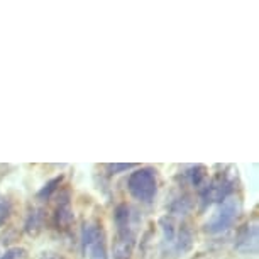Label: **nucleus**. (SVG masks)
<instances>
[{"mask_svg": "<svg viewBox=\"0 0 259 259\" xmlns=\"http://www.w3.org/2000/svg\"><path fill=\"white\" fill-rule=\"evenodd\" d=\"M175 251L178 254H187L188 251H192L193 247V234H192V229L188 227V224H182L175 236Z\"/></svg>", "mask_w": 259, "mask_h": 259, "instance_id": "nucleus-7", "label": "nucleus"}, {"mask_svg": "<svg viewBox=\"0 0 259 259\" xmlns=\"http://www.w3.org/2000/svg\"><path fill=\"white\" fill-rule=\"evenodd\" d=\"M39 259H66V257L58 252H42L41 256H39Z\"/></svg>", "mask_w": 259, "mask_h": 259, "instance_id": "nucleus-16", "label": "nucleus"}, {"mask_svg": "<svg viewBox=\"0 0 259 259\" xmlns=\"http://www.w3.org/2000/svg\"><path fill=\"white\" fill-rule=\"evenodd\" d=\"M41 229H42V210H32V212L27 215L26 232L31 234V236H36Z\"/></svg>", "mask_w": 259, "mask_h": 259, "instance_id": "nucleus-10", "label": "nucleus"}, {"mask_svg": "<svg viewBox=\"0 0 259 259\" xmlns=\"http://www.w3.org/2000/svg\"><path fill=\"white\" fill-rule=\"evenodd\" d=\"M75 221V215H73V210H71V205H70V200L63 198L56 207V212H55V226L58 229H68L71 226V222Z\"/></svg>", "mask_w": 259, "mask_h": 259, "instance_id": "nucleus-8", "label": "nucleus"}, {"mask_svg": "<svg viewBox=\"0 0 259 259\" xmlns=\"http://www.w3.org/2000/svg\"><path fill=\"white\" fill-rule=\"evenodd\" d=\"M127 190L136 200L143 203L153 202L156 193H158V180H156V171L151 168H139L134 173H131L127 180Z\"/></svg>", "mask_w": 259, "mask_h": 259, "instance_id": "nucleus-1", "label": "nucleus"}, {"mask_svg": "<svg viewBox=\"0 0 259 259\" xmlns=\"http://www.w3.org/2000/svg\"><path fill=\"white\" fill-rule=\"evenodd\" d=\"M241 213V202L236 197H227L221 202L219 208L215 210L212 217L205 224V232L208 234H221L234 226Z\"/></svg>", "mask_w": 259, "mask_h": 259, "instance_id": "nucleus-3", "label": "nucleus"}, {"mask_svg": "<svg viewBox=\"0 0 259 259\" xmlns=\"http://www.w3.org/2000/svg\"><path fill=\"white\" fill-rule=\"evenodd\" d=\"M81 249L90 259H107V237L102 222L89 221L83 224Z\"/></svg>", "mask_w": 259, "mask_h": 259, "instance_id": "nucleus-2", "label": "nucleus"}, {"mask_svg": "<svg viewBox=\"0 0 259 259\" xmlns=\"http://www.w3.org/2000/svg\"><path fill=\"white\" fill-rule=\"evenodd\" d=\"M114 221L117 226V231H124V229H131V207H127L125 203L119 205L115 208Z\"/></svg>", "mask_w": 259, "mask_h": 259, "instance_id": "nucleus-9", "label": "nucleus"}, {"mask_svg": "<svg viewBox=\"0 0 259 259\" xmlns=\"http://www.w3.org/2000/svg\"><path fill=\"white\" fill-rule=\"evenodd\" d=\"M136 168V164H131V163H114V164H109V171L112 175H117V173H122V171H127V169H133Z\"/></svg>", "mask_w": 259, "mask_h": 259, "instance_id": "nucleus-15", "label": "nucleus"}, {"mask_svg": "<svg viewBox=\"0 0 259 259\" xmlns=\"http://www.w3.org/2000/svg\"><path fill=\"white\" fill-rule=\"evenodd\" d=\"M4 175H6V173H0V180H2V177H4Z\"/></svg>", "mask_w": 259, "mask_h": 259, "instance_id": "nucleus-17", "label": "nucleus"}, {"mask_svg": "<svg viewBox=\"0 0 259 259\" xmlns=\"http://www.w3.org/2000/svg\"><path fill=\"white\" fill-rule=\"evenodd\" d=\"M257 237H259V229L257 224H246L237 231L236 236V242H234V247L236 251L241 254H256L257 252Z\"/></svg>", "mask_w": 259, "mask_h": 259, "instance_id": "nucleus-5", "label": "nucleus"}, {"mask_svg": "<svg viewBox=\"0 0 259 259\" xmlns=\"http://www.w3.org/2000/svg\"><path fill=\"white\" fill-rule=\"evenodd\" d=\"M232 180H229L224 173H219L215 177L207 188L202 192V208H207L208 205H212L213 202H224L227 197H231L232 193Z\"/></svg>", "mask_w": 259, "mask_h": 259, "instance_id": "nucleus-4", "label": "nucleus"}, {"mask_svg": "<svg viewBox=\"0 0 259 259\" xmlns=\"http://www.w3.org/2000/svg\"><path fill=\"white\" fill-rule=\"evenodd\" d=\"M0 259H27V251L24 247H12Z\"/></svg>", "mask_w": 259, "mask_h": 259, "instance_id": "nucleus-14", "label": "nucleus"}, {"mask_svg": "<svg viewBox=\"0 0 259 259\" xmlns=\"http://www.w3.org/2000/svg\"><path fill=\"white\" fill-rule=\"evenodd\" d=\"M11 210H12L11 200L4 197V195H0V226L7 221V217L11 215Z\"/></svg>", "mask_w": 259, "mask_h": 259, "instance_id": "nucleus-13", "label": "nucleus"}, {"mask_svg": "<svg viewBox=\"0 0 259 259\" xmlns=\"http://www.w3.org/2000/svg\"><path fill=\"white\" fill-rule=\"evenodd\" d=\"M188 177H190V182H192L193 187H202L203 180L207 178V168H205L203 164L193 166V168L190 169Z\"/></svg>", "mask_w": 259, "mask_h": 259, "instance_id": "nucleus-12", "label": "nucleus"}, {"mask_svg": "<svg viewBox=\"0 0 259 259\" xmlns=\"http://www.w3.org/2000/svg\"><path fill=\"white\" fill-rule=\"evenodd\" d=\"M136 236L133 229H124L117 231V239L114 242V259H131L134 252Z\"/></svg>", "mask_w": 259, "mask_h": 259, "instance_id": "nucleus-6", "label": "nucleus"}, {"mask_svg": "<svg viewBox=\"0 0 259 259\" xmlns=\"http://www.w3.org/2000/svg\"><path fill=\"white\" fill-rule=\"evenodd\" d=\"M61 182H63V177H56V178L50 180V182H48V183L45 185V187H42V188L37 192V198H39V200H48L53 193L56 192L58 187L61 185Z\"/></svg>", "mask_w": 259, "mask_h": 259, "instance_id": "nucleus-11", "label": "nucleus"}]
</instances>
